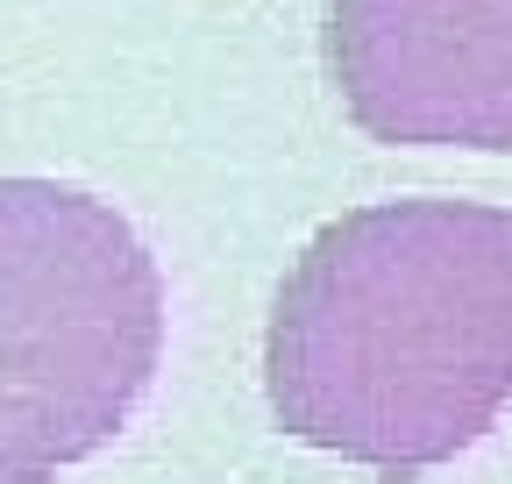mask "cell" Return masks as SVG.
Instances as JSON below:
<instances>
[{
    "mask_svg": "<svg viewBox=\"0 0 512 484\" xmlns=\"http://www.w3.org/2000/svg\"><path fill=\"white\" fill-rule=\"evenodd\" d=\"M349 121L413 150H512V0H335Z\"/></svg>",
    "mask_w": 512,
    "mask_h": 484,
    "instance_id": "cell-3",
    "label": "cell"
},
{
    "mask_svg": "<svg viewBox=\"0 0 512 484\" xmlns=\"http://www.w3.org/2000/svg\"><path fill=\"white\" fill-rule=\"evenodd\" d=\"M264 385L285 435L413 484L512 406V207L377 200L278 285Z\"/></svg>",
    "mask_w": 512,
    "mask_h": 484,
    "instance_id": "cell-1",
    "label": "cell"
},
{
    "mask_svg": "<svg viewBox=\"0 0 512 484\" xmlns=\"http://www.w3.org/2000/svg\"><path fill=\"white\" fill-rule=\"evenodd\" d=\"M164 356V271L107 200L0 178V484L114 442Z\"/></svg>",
    "mask_w": 512,
    "mask_h": 484,
    "instance_id": "cell-2",
    "label": "cell"
}]
</instances>
